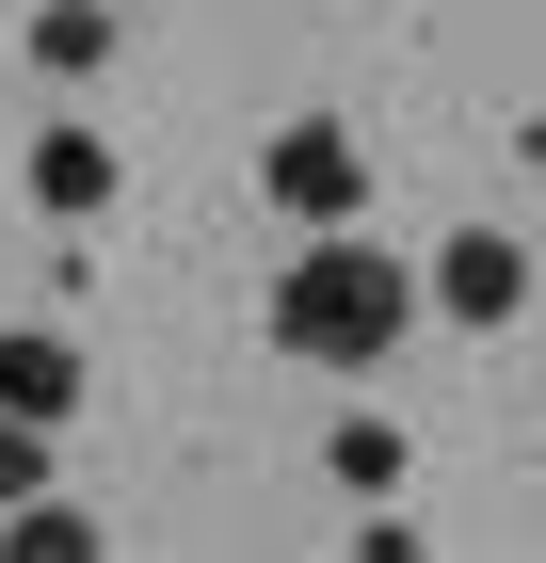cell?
Segmentation results:
<instances>
[{
	"label": "cell",
	"instance_id": "obj_1",
	"mask_svg": "<svg viewBox=\"0 0 546 563\" xmlns=\"http://www.w3.org/2000/svg\"><path fill=\"white\" fill-rule=\"evenodd\" d=\"M402 339H419V274L386 258L370 225H305V258L274 274V354H305V371H386Z\"/></svg>",
	"mask_w": 546,
	"mask_h": 563
},
{
	"label": "cell",
	"instance_id": "obj_2",
	"mask_svg": "<svg viewBox=\"0 0 546 563\" xmlns=\"http://www.w3.org/2000/svg\"><path fill=\"white\" fill-rule=\"evenodd\" d=\"M257 194H274L290 225H370V145L337 130V113H305V130L257 145Z\"/></svg>",
	"mask_w": 546,
	"mask_h": 563
},
{
	"label": "cell",
	"instance_id": "obj_3",
	"mask_svg": "<svg viewBox=\"0 0 546 563\" xmlns=\"http://www.w3.org/2000/svg\"><path fill=\"white\" fill-rule=\"evenodd\" d=\"M419 306H450L466 339H499L514 306H531V242H514V225H450V242H434V274H419Z\"/></svg>",
	"mask_w": 546,
	"mask_h": 563
},
{
	"label": "cell",
	"instance_id": "obj_4",
	"mask_svg": "<svg viewBox=\"0 0 546 563\" xmlns=\"http://www.w3.org/2000/svg\"><path fill=\"white\" fill-rule=\"evenodd\" d=\"M16 194H33L48 225H97V210L129 194V177H113V145H97V130H48L33 162H16Z\"/></svg>",
	"mask_w": 546,
	"mask_h": 563
},
{
	"label": "cell",
	"instance_id": "obj_5",
	"mask_svg": "<svg viewBox=\"0 0 546 563\" xmlns=\"http://www.w3.org/2000/svg\"><path fill=\"white\" fill-rule=\"evenodd\" d=\"M0 419H81V339H0Z\"/></svg>",
	"mask_w": 546,
	"mask_h": 563
},
{
	"label": "cell",
	"instance_id": "obj_6",
	"mask_svg": "<svg viewBox=\"0 0 546 563\" xmlns=\"http://www.w3.org/2000/svg\"><path fill=\"white\" fill-rule=\"evenodd\" d=\"M0 548H16V563H97V516L33 483V499H0Z\"/></svg>",
	"mask_w": 546,
	"mask_h": 563
},
{
	"label": "cell",
	"instance_id": "obj_7",
	"mask_svg": "<svg viewBox=\"0 0 546 563\" xmlns=\"http://www.w3.org/2000/svg\"><path fill=\"white\" fill-rule=\"evenodd\" d=\"M33 65H48V81H97V65H113V0H48V16H33Z\"/></svg>",
	"mask_w": 546,
	"mask_h": 563
},
{
	"label": "cell",
	"instance_id": "obj_8",
	"mask_svg": "<svg viewBox=\"0 0 546 563\" xmlns=\"http://www.w3.org/2000/svg\"><path fill=\"white\" fill-rule=\"evenodd\" d=\"M322 467L354 483V499H386V483L419 467V451H402V434H386V419H337V434H322Z\"/></svg>",
	"mask_w": 546,
	"mask_h": 563
},
{
	"label": "cell",
	"instance_id": "obj_9",
	"mask_svg": "<svg viewBox=\"0 0 546 563\" xmlns=\"http://www.w3.org/2000/svg\"><path fill=\"white\" fill-rule=\"evenodd\" d=\"M48 483V419H0V499H33Z\"/></svg>",
	"mask_w": 546,
	"mask_h": 563
}]
</instances>
